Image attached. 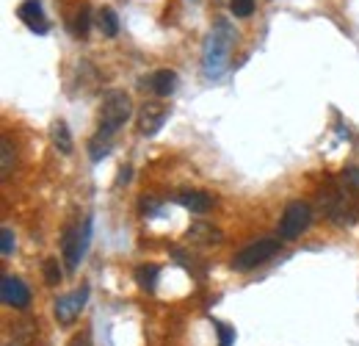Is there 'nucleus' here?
I'll return each instance as SVG.
<instances>
[{
    "instance_id": "19",
    "label": "nucleus",
    "mask_w": 359,
    "mask_h": 346,
    "mask_svg": "<svg viewBox=\"0 0 359 346\" xmlns=\"http://www.w3.org/2000/svg\"><path fill=\"white\" fill-rule=\"evenodd\" d=\"M108 150H111V139H108V136H103V133H97V136L89 141V155H91V161L105 158V155H108Z\"/></svg>"
},
{
    "instance_id": "26",
    "label": "nucleus",
    "mask_w": 359,
    "mask_h": 346,
    "mask_svg": "<svg viewBox=\"0 0 359 346\" xmlns=\"http://www.w3.org/2000/svg\"><path fill=\"white\" fill-rule=\"evenodd\" d=\"M130 180V166H122V172H119V178H116V183H128Z\"/></svg>"
},
{
    "instance_id": "7",
    "label": "nucleus",
    "mask_w": 359,
    "mask_h": 346,
    "mask_svg": "<svg viewBox=\"0 0 359 346\" xmlns=\"http://www.w3.org/2000/svg\"><path fill=\"white\" fill-rule=\"evenodd\" d=\"M166 119H169V105L150 100V103H144L141 111H139V133H141V136H155V133L166 125Z\"/></svg>"
},
{
    "instance_id": "20",
    "label": "nucleus",
    "mask_w": 359,
    "mask_h": 346,
    "mask_svg": "<svg viewBox=\"0 0 359 346\" xmlns=\"http://www.w3.org/2000/svg\"><path fill=\"white\" fill-rule=\"evenodd\" d=\"M42 275H44V283L47 286H58L61 283V266H58V258H47L42 263Z\"/></svg>"
},
{
    "instance_id": "13",
    "label": "nucleus",
    "mask_w": 359,
    "mask_h": 346,
    "mask_svg": "<svg viewBox=\"0 0 359 346\" xmlns=\"http://www.w3.org/2000/svg\"><path fill=\"white\" fill-rule=\"evenodd\" d=\"M50 139H53V147H55L61 155H69V153H72V133H69V125H67L64 119H55V122H53Z\"/></svg>"
},
{
    "instance_id": "14",
    "label": "nucleus",
    "mask_w": 359,
    "mask_h": 346,
    "mask_svg": "<svg viewBox=\"0 0 359 346\" xmlns=\"http://www.w3.org/2000/svg\"><path fill=\"white\" fill-rule=\"evenodd\" d=\"M97 28H100V33L103 36H108V39H114L116 33H119V17H116V11L114 8H100L97 11Z\"/></svg>"
},
{
    "instance_id": "5",
    "label": "nucleus",
    "mask_w": 359,
    "mask_h": 346,
    "mask_svg": "<svg viewBox=\"0 0 359 346\" xmlns=\"http://www.w3.org/2000/svg\"><path fill=\"white\" fill-rule=\"evenodd\" d=\"M310 222H313V208H310V202L293 200V202H288L285 211H282L279 236H282L285 241H296V239L310 227Z\"/></svg>"
},
{
    "instance_id": "6",
    "label": "nucleus",
    "mask_w": 359,
    "mask_h": 346,
    "mask_svg": "<svg viewBox=\"0 0 359 346\" xmlns=\"http://www.w3.org/2000/svg\"><path fill=\"white\" fill-rule=\"evenodd\" d=\"M89 294H91V288H89V286H80L78 291L58 297L55 305H53V313H55L58 325H72V322L83 313V308H86V302H89Z\"/></svg>"
},
{
    "instance_id": "2",
    "label": "nucleus",
    "mask_w": 359,
    "mask_h": 346,
    "mask_svg": "<svg viewBox=\"0 0 359 346\" xmlns=\"http://www.w3.org/2000/svg\"><path fill=\"white\" fill-rule=\"evenodd\" d=\"M359 186L349 183L346 178H340V183H329L326 189H321V205L326 211V219H332L335 225H351L357 219Z\"/></svg>"
},
{
    "instance_id": "9",
    "label": "nucleus",
    "mask_w": 359,
    "mask_h": 346,
    "mask_svg": "<svg viewBox=\"0 0 359 346\" xmlns=\"http://www.w3.org/2000/svg\"><path fill=\"white\" fill-rule=\"evenodd\" d=\"M61 252H64L67 269H69V272H75V269L80 266V261L86 258V255H83V244H80V225H69V227L64 230Z\"/></svg>"
},
{
    "instance_id": "23",
    "label": "nucleus",
    "mask_w": 359,
    "mask_h": 346,
    "mask_svg": "<svg viewBox=\"0 0 359 346\" xmlns=\"http://www.w3.org/2000/svg\"><path fill=\"white\" fill-rule=\"evenodd\" d=\"M11 252H14V233H11V227H3L0 230V255L8 258Z\"/></svg>"
},
{
    "instance_id": "25",
    "label": "nucleus",
    "mask_w": 359,
    "mask_h": 346,
    "mask_svg": "<svg viewBox=\"0 0 359 346\" xmlns=\"http://www.w3.org/2000/svg\"><path fill=\"white\" fill-rule=\"evenodd\" d=\"M69 346H94V344H91V336L89 333H78V336H72Z\"/></svg>"
},
{
    "instance_id": "4",
    "label": "nucleus",
    "mask_w": 359,
    "mask_h": 346,
    "mask_svg": "<svg viewBox=\"0 0 359 346\" xmlns=\"http://www.w3.org/2000/svg\"><path fill=\"white\" fill-rule=\"evenodd\" d=\"M279 250H282V241H279V239H260V241L243 247V250L232 258V269H235V272H252V269L268 263Z\"/></svg>"
},
{
    "instance_id": "8",
    "label": "nucleus",
    "mask_w": 359,
    "mask_h": 346,
    "mask_svg": "<svg viewBox=\"0 0 359 346\" xmlns=\"http://www.w3.org/2000/svg\"><path fill=\"white\" fill-rule=\"evenodd\" d=\"M0 302L8 305V308L25 311L30 305V288L14 275H3V280H0Z\"/></svg>"
},
{
    "instance_id": "21",
    "label": "nucleus",
    "mask_w": 359,
    "mask_h": 346,
    "mask_svg": "<svg viewBox=\"0 0 359 346\" xmlns=\"http://www.w3.org/2000/svg\"><path fill=\"white\" fill-rule=\"evenodd\" d=\"M254 3H257V0H229V11H232L235 17H240V19H246V17H252Z\"/></svg>"
},
{
    "instance_id": "22",
    "label": "nucleus",
    "mask_w": 359,
    "mask_h": 346,
    "mask_svg": "<svg viewBox=\"0 0 359 346\" xmlns=\"http://www.w3.org/2000/svg\"><path fill=\"white\" fill-rule=\"evenodd\" d=\"M213 327H216V333H218V346H232V341H235V330H232L229 325L213 322Z\"/></svg>"
},
{
    "instance_id": "17",
    "label": "nucleus",
    "mask_w": 359,
    "mask_h": 346,
    "mask_svg": "<svg viewBox=\"0 0 359 346\" xmlns=\"http://www.w3.org/2000/svg\"><path fill=\"white\" fill-rule=\"evenodd\" d=\"M0 153H3V166H0V175H3V180L11 175V169H14V164H17V153H14V144H11V139H6L3 136V141H0Z\"/></svg>"
},
{
    "instance_id": "1",
    "label": "nucleus",
    "mask_w": 359,
    "mask_h": 346,
    "mask_svg": "<svg viewBox=\"0 0 359 346\" xmlns=\"http://www.w3.org/2000/svg\"><path fill=\"white\" fill-rule=\"evenodd\" d=\"M232 44H235V31L227 19H218L213 25V31L204 39L202 47V72L207 80H216L224 75V69L229 67V55H232Z\"/></svg>"
},
{
    "instance_id": "24",
    "label": "nucleus",
    "mask_w": 359,
    "mask_h": 346,
    "mask_svg": "<svg viewBox=\"0 0 359 346\" xmlns=\"http://www.w3.org/2000/svg\"><path fill=\"white\" fill-rule=\"evenodd\" d=\"M158 211H161V205H158L155 200H147V197L141 200V214H144V216H155Z\"/></svg>"
},
{
    "instance_id": "11",
    "label": "nucleus",
    "mask_w": 359,
    "mask_h": 346,
    "mask_svg": "<svg viewBox=\"0 0 359 346\" xmlns=\"http://www.w3.org/2000/svg\"><path fill=\"white\" fill-rule=\"evenodd\" d=\"M177 200L180 205L191 214H207L213 208V197L207 191H199V189H191V191H177Z\"/></svg>"
},
{
    "instance_id": "18",
    "label": "nucleus",
    "mask_w": 359,
    "mask_h": 346,
    "mask_svg": "<svg viewBox=\"0 0 359 346\" xmlns=\"http://www.w3.org/2000/svg\"><path fill=\"white\" fill-rule=\"evenodd\" d=\"M89 28H91V11H89V6H80V11L75 14V22H72V31H75V36L86 39Z\"/></svg>"
},
{
    "instance_id": "10",
    "label": "nucleus",
    "mask_w": 359,
    "mask_h": 346,
    "mask_svg": "<svg viewBox=\"0 0 359 346\" xmlns=\"http://www.w3.org/2000/svg\"><path fill=\"white\" fill-rule=\"evenodd\" d=\"M17 17L33 31V33H47L50 31V22L44 17V8H42V0H22L17 6Z\"/></svg>"
},
{
    "instance_id": "16",
    "label": "nucleus",
    "mask_w": 359,
    "mask_h": 346,
    "mask_svg": "<svg viewBox=\"0 0 359 346\" xmlns=\"http://www.w3.org/2000/svg\"><path fill=\"white\" fill-rule=\"evenodd\" d=\"M158 275H161V269H158L155 263H144V266H139V269H136V283H139V288H144V291H155V286H158Z\"/></svg>"
},
{
    "instance_id": "12",
    "label": "nucleus",
    "mask_w": 359,
    "mask_h": 346,
    "mask_svg": "<svg viewBox=\"0 0 359 346\" xmlns=\"http://www.w3.org/2000/svg\"><path fill=\"white\" fill-rule=\"evenodd\" d=\"M144 86H150L158 97H169V94H175V89H177V72H175V69H158V72H152V75L144 80Z\"/></svg>"
},
{
    "instance_id": "15",
    "label": "nucleus",
    "mask_w": 359,
    "mask_h": 346,
    "mask_svg": "<svg viewBox=\"0 0 359 346\" xmlns=\"http://www.w3.org/2000/svg\"><path fill=\"white\" fill-rule=\"evenodd\" d=\"M188 236L193 239V241H202V244H221V230L218 227H210V225H193L191 230H188Z\"/></svg>"
},
{
    "instance_id": "3",
    "label": "nucleus",
    "mask_w": 359,
    "mask_h": 346,
    "mask_svg": "<svg viewBox=\"0 0 359 346\" xmlns=\"http://www.w3.org/2000/svg\"><path fill=\"white\" fill-rule=\"evenodd\" d=\"M130 114H133L130 97H128L122 89L108 92V94L103 97V105H100V130H97V133H103V136L111 139V136L130 119Z\"/></svg>"
}]
</instances>
